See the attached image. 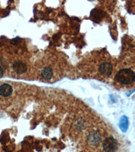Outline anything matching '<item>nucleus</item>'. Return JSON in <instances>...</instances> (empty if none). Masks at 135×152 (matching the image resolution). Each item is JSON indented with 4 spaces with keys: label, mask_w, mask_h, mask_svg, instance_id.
I'll use <instances>...</instances> for the list:
<instances>
[{
    "label": "nucleus",
    "mask_w": 135,
    "mask_h": 152,
    "mask_svg": "<svg viewBox=\"0 0 135 152\" xmlns=\"http://www.w3.org/2000/svg\"><path fill=\"white\" fill-rule=\"evenodd\" d=\"M117 82L122 85H131L134 82L135 75L134 71L130 68L120 70L116 75Z\"/></svg>",
    "instance_id": "f257e3e1"
},
{
    "label": "nucleus",
    "mask_w": 135,
    "mask_h": 152,
    "mask_svg": "<svg viewBox=\"0 0 135 152\" xmlns=\"http://www.w3.org/2000/svg\"><path fill=\"white\" fill-rule=\"evenodd\" d=\"M103 149L105 152H115L117 149V141L114 137H107L103 143Z\"/></svg>",
    "instance_id": "f03ea898"
},
{
    "label": "nucleus",
    "mask_w": 135,
    "mask_h": 152,
    "mask_svg": "<svg viewBox=\"0 0 135 152\" xmlns=\"http://www.w3.org/2000/svg\"><path fill=\"white\" fill-rule=\"evenodd\" d=\"M12 68H13L14 72L19 75L24 74V73H25L28 70V66H27L26 64L24 61L20 60H16L13 63Z\"/></svg>",
    "instance_id": "7ed1b4c3"
},
{
    "label": "nucleus",
    "mask_w": 135,
    "mask_h": 152,
    "mask_svg": "<svg viewBox=\"0 0 135 152\" xmlns=\"http://www.w3.org/2000/svg\"><path fill=\"white\" fill-rule=\"evenodd\" d=\"M99 72L104 77H109L113 72V66L109 62H103L99 66Z\"/></svg>",
    "instance_id": "20e7f679"
},
{
    "label": "nucleus",
    "mask_w": 135,
    "mask_h": 152,
    "mask_svg": "<svg viewBox=\"0 0 135 152\" xmlns=\"http://www.w3.org/2000/svg\"><path fill=\"white\" fill-rule=\"evenodd\" d=\"M101 140V137L99 132L94 131L90 133L88 137V141L93 145H97Z\"/></svg>",
    "instance_id": "39448f33"
},
{
    "label": "nucleus",
    "mask_w": 135,
    "mask_h": 152,
    "mask_svg": "<svg viewBox=\"0 0 135 152\" xmlns=\"http://www.w3.org/2000/svg\"><path fill=\"white\" fill-rule=\"evenodd\" d=\"M13 89L9 84H3L0 86V95L3 97H8L12 94Z\"/></svg>",
    "instance_id": "423d86ee"
},
{
    "label": "nucleus",
    "mask_w": 135,
    "mask_h": 152,
    "mask_svg": "<svg viewBox=\"0 0 135 152\" xmlns=\"http://www.w3.org/2000/svg\"><path fill=\"white\" fill-rule=\"evenodd\" d=\"M41 75L43 79L50 80L53 76V70L50 66H45L41 71Z\"/></svg>",
    "instance_id": "0eeeda50"
},
{
    "label": "nucleus",
    "mask_w": 135,
    "mask_h": 152,
    "mask_svg": "<svg viewBox=\"0 0 135 152\" xmlns=\"http://www.w3.org/2000/svg\"><path fill=\"white\" fill-rule=\"evenodd\" d=\"M4 75V70L2 69V68L0 66V78L3 77Z\"/></svg>",
    "instance_id": "6e6552de"
}]
</instances>
